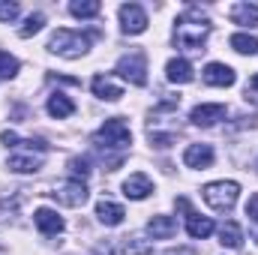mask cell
I'll use <instances>...</instances> for the list:
<instances>
[{"instance_id": "obj_1", "label": "cell", "mask_w": 258, "mask_h": 255, "mask_svg": "<svg viewBox=\"0 0 258 255\" xmlns=\"http://www.w3.org/2000/svg\"><path fill=\"white\" fill-rule=\"evenodd\" d=\"M207 33H210L207 15H204L198 6H186V12H183V15L177 18V24H174V45L183 48V51H201Z\"/></svg>"}, {"instance_id": "obj_2", "label": "cell", "mask_w": 258, "mask_h": 255, "mask_svg": "<svg viewBox=\"0 0 258 255\" xmlns=\"http://www.w3.org/2000/svg\"><path fill=\"white\" fill-rule=\"evenodd\" d=\"M90 42H93V33H81V30H54L51 39H48V48H51L54 54L72 60V57L87 54Z\"/></svg>"}, {"instance_id": "obj_3", "label": "cell", "mask_w": 258, "mask_h": 255, "mask_svg": "<svg viewBox=\"0 0 258 255\" xmlns=\"http://www.w3.org/2000/svg\"><path fill=\"white\" fill-rule=\"evenodd\" d=\"M93 144L99 150H126L129 144H132V132L123 123V117H108L99 126V132L93 135Z\"/></svg>"}, {"instance_id": "obj_4", "label": "cell", "mask_w": 258, "mask_h": 255, "mask_svg": "<svg viewBox=\"0 0 258 255\" xmlns=\"http://www.w3.org/2000/svg\"><path fill=\"white\" fill-rule=\"evenodd\" d=\"M201 195H204V201L213 207V210H231L234 204H237V195H240V186L234 183V180H216V183H207L204 189H201Z\"/></svg>"}, {"instance_id": "obj_5", "label": "cell", "mask_w": 258, "mask_h": 255, "mask_svg": "<svg viewBox=\"0 0 258 255\" xmlns=\"http://www.w3.org/2000/svg\"><path fill=\"white\" fill-rule=\"evenodd\" d=\"M117 75L126 78L129 84H135V87H144L147 84V60H144V54L141 51L123 54L117 60Z\"/></svg>"}, {"instance_id": "obj_6", "label": "cell", "mask_w": 258, "mask_h": 255, "mask_svg": "<svg viewBox=\"0 0 258 255\" xmlns=\"http://www.w3.org/2000/svg\"><path fill=\"white\" fill-rule=\"evenodd\" d=\"M177 207L186 213V231H189V237L195 240H204V237H210L213 234V219L210 216H201V213H195L192 207H189V201L186 198H177Z\"/></svg>"}, {"instance_id": "obj_7", "label": "cell", "mask_w": 258, "mask_h": 255, "mask_svg": "<svg viewBox=\"0 0 258 255\" xmlns=\"http://www.w3.org/2000/svg\"><path fill=\"white\" fill-rule=\"evenodd\" d=\"M48 195H51L57 204H63V207H81V204L87 201V186H84L81 180H66L60 186H54Z\"/></svg>"}, {"instance_id": "obj_8", "label": "cell", "mask_w": 258, "mask_h": 255, "mask_svg": "<svg viewBox=\"0 0 258 255\" xmlns=\"http://www.w3.org/2000/svg\"><path fill=\"white\" fill-rule=\"evenodd\" d=\"M120 27H123V33H129V36L144 33L147 30V12L138 3H123L120 6Z\"/></svg>"}, {"instance_id": "obj_9", "label": "cell", "mask_w": 258, "mask_h": 255, "mask_svg": "<svg viewBox=\"0 0 258 255\" xmlns=\"http://www.w3.org/2000/svg\"><path fill=\"white\" fill-rule=\"evenodd\" d=\"M225 117V105H219V102H204V105H195L192 114H189V120H192L195 126H213L216 120H222Z\"/></svg>"}, {"instance_id": "obj_10", "label": "cell", "mask_w": 258, "mask_h": 255, "mask_svg": "<svg viewBox=\"0 0 258 255\" xmlns=\"http://www.w3.org/2000/svg\"><path fill=\"white\" fill-rule=\"evenodd\" d=\"M237 81V75H234V69L225 63H207L204 66V84H210V87H231Z\"/></svg>"}, {"instance_id": "obj_11", "label": "cell", "mask_w": 258, "mask_h": 255, "mask_svg": "<svg viewBox=\"0 0 258 255\" xmlns=\"http://www.w3.org/2000/svg\"><path fill=\"white\" fill-rule=\"evenodd\" d=\"M213 159H216V153H213L210 144H189L186 153H183V162H186L189 168H210Z\"/></svg>"}, {"instance_id": "obj_12", "label": "cell", "mask_w": 258, "mask_h": 255, "mask_svg": "<svg viewBox=\"0 0 258 255\" xmlns=\"http://www.w3.org/2000/svg\"><path fill=\"white\" fill-rule=\"evenodd\" d=\"M90 90H93V96H99V99H105V102H117V99L123 96V87L114 84L108 75H96V78L90 81Z\"/></svg>"}, {"instance_id": "obj_13", "label": "cell", "mask_w": 258, "mask_h": 255, "mask_svg": "<svg viewBox=\"0 0 258 255\" xmlns=\"http://www.w3.org/2000/svg\"><path fill=\"white\" fill-rule=\"evenodd\" d=\"M33 222H36V228H39L42 234H60V231H63V219H60L57 210H51V207H39V210L33 213Z\"/></svg>"}, {"instance_id": "obj_14", "label": "cell", "mask_w": 258, "mask_h": 255, "mask_svg": "<svg viewBox=\"0 0 258 255\" xmlns=\"http://www.w3.org/2000/svg\"><path fill=\"white\" fill-rule=\"evenodd\" d=\"M165 78H168L171 84H189V81L195 78L192 63H189V60H183V57L168 60V66H165Z\"/></svg>"}, {"instance_id": "obj_15", "label": "cell", "mask_w": 258, "mask_h": 255, "mask_svg": "<svg viewBox=\"0 0 258 255\" xmlns=\"http://www.w3.org/2000/svg\"><path fill=\"white\" fill-rule=\"evenodd\" d=\"M150 192H153V183H150L147 174H132V177H126V183H123V195L126 198H135V201L147 198Z\"/></svg>"}, {"instance_id": "obj_16", "label": "cell", "mask_w": 258, "mask_h": 255, "mask_svg": "<svg viewBox=\"0 0 258 255\" xmlns=\"http://www.w3.org/2000/svg\"><path fill=\"white\" fill-rule=\"evenodd\" d=\"M96 216H99V222H102V225H120V222H123V216H126V210H123L120 204H114V201L102 198V201L96 204Z\"/></svg>"}, {"instance_id": "obj_17", "label": "cell", "mask_w": 258, "mask_h": 255, "mask_svg": "<svg viewBox=\"0 0 258 255\" xmlns=\"http://www.w3.org/2000/svg\"><path fill=\"white\" fill-rule=\"evenodd\" d=\"M147 231L153 234V240H168L174 231H177V222L171 219V216H150V222H147Z\"/></svg>"}, {"instance_id": "obj_18", "label": "cell", "mask_w": 258, "mask_h": 255, "mask_svg": "<svg viewBox=\"0 0 258 255\" xmlns=\"http://www.w3.org/2000/svg\"><path fill=\"white\" fill-rule=\"evenodd\" d=\"M228 15H231V21L240 24V27H255L258 24V6L255 3H234Z\"/></svg>"}, {"instance_id": "obj_19", "label": "cell", "mask_w": 258, "mask_h": 255, "mask_svg": "<svg viewBox=\"0 0 258 255\" xmlns=\"http://www.w3.org/2000/svg\"><path fill=\"white\" fill-rule=\"evenodd\" d=\"M48 114L57 117V120L72 117V114H75V102H72L66 93H51V96H48Z\"/></svg>"}, {"instance_id": "obj_20", "label": "cell", "mask_w": 258, "mask_h": 255, "mask_svg": "<svg viewBox=\"0 0 258 255\" xmlns=\"http://www.w3.org/2000/svg\"><path fill=\"white\" fill-rule=\"evenodd\" d=\"M219 243L222 246H228V249H240V243H243V231H240V225L237 222H222L219 225Z\"/></svg>"}, {"instance_id": "obj_21", "label": "cell", "mask_w": 258, "mask_h": 255, "mask_svg": "<svg viewBox=\"0 0 258 255\" xmlns=\"http://www.w3.org/2000/svg\"><path fill=\"white\" fill-rule=\"evenodd\" d=\"M228 45L237 54H258V36H249V33H234L228 39Z\"/></svg>"}, {"instance_id": "obj_22", "label": "cell", "mask_w": 258, "mask_h": 255, "mask_svg": "<svg viewBox=\"0 0 258 255\" xmlns=\"http://www.w3.org/2000/svg\"><path fill=\"white\" fill-rule=\"evenodd\" d=\"M150 252H153V240H147L141 234H132L123 243V255H150Z\"/></svg>"}, {"instance_id": "obj_23", "label": "cell", "mask_w": 258, "mask_h": 255, "mask_svg": "<svg viewBox=\"0 0 258 255\" xmlns=\"http://www.w3.org/2000/svg\"><path fill=\"white\" fill-rule=\"evenodd\" d=\"M99 9H102L99 0H75V3H69V12L75 18H96Z\"/></svg>"}, {"instance_id": "obj_24", "label": "cell", "mask_w": 258, "mask_h": 255, "mask_svg": "<svg viewBox=\"0 0 258 255\" xmlns=\"http://www.w3.org/2000/svg\"><path fill=\"white\" fill-rule=\"evenodd\" d=\"M69 177L84 183V180L90 177V159H87V156H72V159H69Z\"/></svg>"}, {"instance_id": "obj_25", "label": "cell", "mask_w": 258, "mask_h": 255, "mask_svg": "<svg viewBox=\"0 0 258 255\" xmlns=\"http://www.w3.org/2000/svg\"><path fill=\"white\" fill-rule=\"evenodd\" d=\"M42 24H45V15L42 12H33V15H27V21L21 24V30H18V36H33V33H39L42 30Z\"/></svg>"}, {"instance_id": "obj_26", "label": "cell", "mask_w": 258, "mask_h": 255, "mask_svg": "<svg viewBox=\"0 0 258 255\" xmlns=\"http://www.w3.org/2000/svg\"><path fill=\"white\" fill-rule=\"evenodd\" d=\"M18 60L12 57V54H6V51H0V78H15L18 75Z\"/></svg>"}, {"instance_id": "obj_27", "label": "cell", "mask_w": 258, "mask_h": 255, "mask_svg": "<svg viewBox=\"0 0 258 255\" xmlns=\"http://www.w3.org/2000/svg\"><path fill=\"white\" fill-rule=\"evenodd\" d=\"M18 12H21V6H18V3H12V0H0V21H3V24L15 21V18H18Z\"/></svg>"}, {"instance_id": "obj_28", "label": "cell", "mask_w": 258, "mask_h": 255, "mask_svg": "<svg viewBox=\"0 0 258 255\" xmlns=\"http://www.w3.org/2000/svg\"><path fill=\"white\" fill-rule=\"evenodd\" d=\"M246 102H255V105H258V72L249 78V87H246Z\"/></svg>"}, {"instance_id": "obj_29", "label": "cell", "mask_w": 258, "mask_h": 255, "mask_svg": "<svg viewBox=\"0 0 258 255\" xmlns=\"http://www.w3.org/2000/svg\"><path fill=\"white\" fill-rule=\"evenodd\" d=\"M246 216H249L252 222H258V192L249 195V201H246Z\"/></svg>"}, {"instance_id": "obj_30", "label": "cell", "mask_w": 258, "mask_h": 255, "mask_svg": "<svg viewBox=\"0 0 258 255\" xmlns=\"http://www.w3.org/2000/svg\"><path fill=\"white\" fill-rule=\"evenodd\" d=\"M165 255H195V249H189V246H180V249H168Z\"/></svg>"}, {"instance_id": "obj_31", "label": "cell", "mask_w": 258, "mask_h": 255, "mask_svg": "<svg viewBox=\"0 0 258 255\" xmlns=\"http://www.w3.org/2000/svg\"><path fill=\"white\" fill-rule=\"evenodd\" d=\"M255 240H258V234H255Z\"/></svg>"}]
</instances>
